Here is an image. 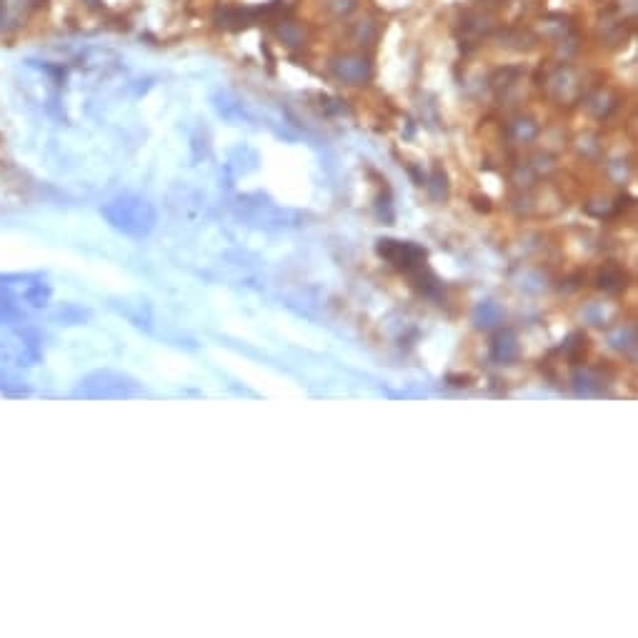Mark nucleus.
<instances>
[{
	"label": "nucleus",
	"instance_id": "20e7f679",
	"mask_svg": "<svg viewBox=\"0 0 638 638\" xmlns=\"http://www.w3.org/2000/svg\"><path fill=\"white\" fill-rule=\"evenodd\" d=\"M20 321H23V308L13 300L8 288H3V283H0V326H11V323Z\"/></svg>",
	"mask_w": 638,
	"mask_h": 638
},
{
	"label": "nucleus",
	"instance_id": "7ed1b4c3",
	"mask_svg": "<svg viewBox=\"0 0 638 638\" xmlns=\"http://www.w3.org/2000/svg\"><path fill=\"white\" fill-rule=\"evenodd\" d=\"M133 391H135V385L128 378H123V376L95 373V376H88L86 380H81L75 393L88 398H118V396H128Z\"/></svg>",
	"mask_w": 638,
	"mask_h": 638
},
{
	"label": "nucleus",
	"instance_id": "f257e3e1",
	"mask_svg": "<svg viewBox=\"0 0 638 638\" xmlns=\"http://www.w3.org/2000/svg\"><path fill=\"white\" fill-rule=\"evenodd\" d=\"M103 215L110 220L113 228H118L126 236H145L156 223L153 208L140 198H118L103 208Z\"/></svg>",
	"mask_w": 638,
	"mask_h": 638
},
{
	"label": "nucleus",
	"instance_id": "f03ea898",
	"mask_svg": "<svg viewBox=\"0 0 638 638\" xmlns=\"http://www.w3.org/2000/svg\"><path fill=\"white\" fill-rule=\"evenodd\" d=\"M41 358V345L30 331H18L11 338L0 340V361L11 366H35Z\"/></svg>",
	"mask_w": 638,
	"mask_h": 638
}]
</instances>
